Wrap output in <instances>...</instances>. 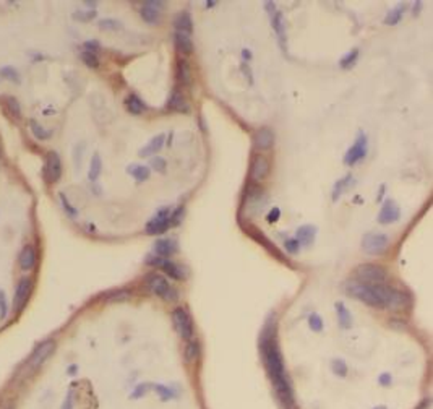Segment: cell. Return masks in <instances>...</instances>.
Returning a JSON list of instances; mask_svg holds the SVG:
<instances>
[{"label":"cell","mask_w":433,"mask_h":409,"mask_svg":"<svg viewBox=\"0 0 433 409\" xmlns=\"http://www.w3.org/2000/svg\"><path fill=\"white\" fill-rule=\"evenodd\" d=\"M0 409H13V406H12V403H4L2 406H0Z\"/></svg>","instance_id":"c3c4849f"},{"label":"cell","mask_w":433,"mask_h":409,"mask_svg":"<svg viewBox=\"0 0 433 409\" xmlns=\"http://www.w3.org/2000/svg\"><path fill=\"white\" fill-rule=\"evenodd\" d=\"M357 57H359V49H352L350 52H347L339 61V67L341 68H350L354 64L357 62Z\"/></svg>","instance_id":"836d02e7"},{"label":"cell","mask_w":433,"mask_h":409,"mask_svg":"<svg viewBox=\"0 0 433 409\" xmlns=\"http://www.w3.org/2000/svg\"><path fill=\"white\" fill-rule=\"evenodd\" d=\"M242 57H243V61H252V52L249 51V49H243Z\"/></svg>","instance_id":"7dc6e473"},{"label":"cell","mask_w":433,"mask_h":409,"mask_svg":"<svg viewBox=\"0 0 433 409\" xmlns=\"http://www.w3.org/2000/svg\"><path fill=\"white\" fill-rule=\"evenodd\" d=\"M4 103H5V106H7V109H8V112L12 114L15 119L22 117V106H19V103H18L16 98H13V96H5V98H4Z\"/></svg>","instance_id":"f546056e"},{"label":"cell","mask_w":433,"mask_h":409,"mask_svg":"<svg viewBox=\"0 0 433 409\" xmlns=\"http://www.w3.org/2000/svg\"><path fill=\"white\" fill-rule=\"evenodd\" d=\"M18 263L23 271H29L36 266V250L33 245H25L22 248L18 257Z\"/></svg>","instance_id":"e0dca14e"},{"label":"cell","mask_w":433,"mask_h":409,"mask_svg":"<svg viewBox=\"0 0 433 409\" xmlns=\"http://www.w3.org/2000/svg\"><path fill=\"white\" fill-rule=\"evenodd\" d=\"M216 2H213V0H210V2H206V7H211V5H214Z\"/></svg>","instance_id":"681fc988"},{"label":"cell","mask_w":433,"mask_h":409,"mask_svg":"<svg viewBox=\"0 0 433 409\" xmlns=\"http://www.w3.org/2000/svg\"><path fill=\"white\" fill-rule=\"evenodd\" d=\"M54 349H55L54 340H46L44 343H41L33 351L31 357H29L28 367L31 368V371H34V368H37L39 365H43L46 362V359L54 353Z\"/></svg>","instance_id":"9c48e42d"},{"label":"cell","mask_w":433,"mask_h":409,"mask_svg":"<svg viewBox=\"0 0 433 409\" xmlns=\"http://www.w3.org/2000/svg\"><path fill=\"white\" fill-rule=\"evenodd\" d=\"M367 149H368V140H367L365 133L360 132L359 138L356 140V143L347 149L346 156H344V163L349 164V166L359 163L360 159H363L367 156Z\"/></svg>","instance_id":"52a82bcc"},{"label":"cell","mask_w":433,"mask_h":409,"mask_svg":"<svg viewBox=\"0 0 433 409\" xmlns=\"http://www.w3.org/2000/svg\"><path fill=\"white\" fill-rule=\"evenodd\" d=\"M338 310H339V318H341L342 326H349L350 318H349V314L346 312V308H344L342 305H339V307H338Z\"/></svg>","instance_id":"60d3db41"},{"label":"cell","mask_w":433,"mask_h":409,"mask_svg":"<svg viewBox=\"0 0 433 409\" xmlns=\"http://www.w3.org/2000/svg\"><path fill=\"white\" fill-rule=\"evenodd\" d=\"M127 172H129L130 176H133L135 181L143 182V181H148V177H150V167H148V166L133 164V166L127 167Z\"/></svg>","instance_id":"484cf974"},{"label":"cell","mask_w":433,"mask_h":409,"mask_svg":"<svg viewBox=\"0 0 433 409\" xmlns=\"http://www.w3.org/2000/svg\"><path fill=\"white\" fill-rule=\"evenodd\" d=\"M81 61H83V64L88 67V68H93V70H96V68H99V59H97V55L96 54H93V52H83L81 54Z\"/></svg>","instance_id":"e575fe53"},{"label":"cell","mask_w":433,"mask_h":409,"mask_svg":"<svg viewBox=\"0 0 433 409\" xmlns=\"http://www.w3.org/2000/svg\"><path fill=\"white\" fill-rule=\"evenodd\" d=\"M171 216H172V211L169 208H162L161 211H157V215L146 224V234L154 236V234L164 232L166 229L171 226Z\"/></svg>","instance_id":"30bf717a"},{"label":"cell","mask_w":433,"mask_h":409,"mask_svg":"<svg viewBox=\"0 0 433 409\" xmlns=\"http://www.w3.org/2000/svg\"><path fill=\"white\" fill-rule=\"evenodd\" d=\"M279 208H273L271 209V213H270V216H268V221L270 223H274V221H278V218H279Z\"/></svg>","instance_id":"ee69618b"},{"label":"cell","mask_w":433,"mask_h":409,"mask_svg":"<svg viewBox=\"0 0 433 409\" xmlns=\"http://www.w3.org/2000/svg\"><path fill=\"white\" fill-rule=\"evenodd\" d=\"M99 26H101V28H104V29H114V31H117V29H120V28H122V23H120V22H117V20L107 18V20H101V22H99Z\"/></svg>","instance_id":"ab89813d"},{"label":"cell","mask_w":433,"mask_h":409,"mask_svg":"<svg viewBox=\"0 0 433 409\" xmlns=\"http://www.w3.org/2000/svg\"><path fill=\"white\" fill-rule=\"evenodd\" d=\"M172 323L175 332L179 333V336H182L183 340H192L193 336V325L189 314H187L183 308H175L172 312Z\"/></svg>","instance_id":"8992f818"},{"label":"cell","mask_w":433,"mask_h":409,"mask_svg":"<svg viewBox=\"0 0 433 409\" xmlns=\"http://www.w3.org/2000/svg\"><path fill=\"white\" fill-rule=\"evenodd\" d=\"M260 347H261L263 362L268 368V374H270L271 380L274 383V388H276L281 403L284 404L286 409H292V392H291V385H289L286 368H284V364H282L281 351L278 347L274 326L268 325L266 328H264V332L261 335Z\"/></svg>","instance_id":"6da1fadb"},{"label":"cell","mask_w":433,"mask_h":409,"mask_svg":"<svg viewBox=\"0 0 433 409\" xmlns=\"http://www.w3.org/2000/svg\"><path fill=\"white\" fill-rule=\"evenodd\" d=\"M242 70L245 72V75H249V82H250V85L253 83V76H252V73H250V68L245 65V64H242Z\"/></svg>","instance_id":"bcb514c9"},{"label":"cell","mask_w":433,"mask_h":409,"mask_svg":"<svg viewBox=\"0 0 433 409\" xmlns=\"http://www.w3.org/2000/svg\"><path fill=\"white\" fill-rule=\"evenodd\" d=\"M310 325L315 328V330H320V328H321V320L317 315H313V317H310Z\"/></svg>","instance_id":"f6af8a7d"},{"label":"cell","mask_w":433,"mask_h":409,"mask_svg":"<svg viewBox=\"0 0 433 409\" xmlns=\"http://www.w3.org/2000/svg\"><path fill=\"white\" fill-rule=\"evenodd\" d=\"M356 276L360 279V283L365 284H385L388 279V273L383 266L380 265H360L356 270Z\"/></svg>","instance_id":"277c9868"},{"label":"cell","mask_w":433,"mask_h":409,"mask_svg":"<svg viewBox=\"0 0 433 409\" xmlns=\"http://www.w3.org/2000/svg\"><path fill=\"white\" fill-rule=\"evenodd\" d=\"M174 26L177 29V33H183V34H192L193 31V25H192V16L187 13V12H182L175 16L174 20Z\"/></svg>","instance_id":"7402d4cb"},{"label":"cell","mask_w":433,"mask_h":409,"mask_svg":"<svg viewBox=\"0 0 433 409\" xmlns=\"http://www.w3.org/2000/svg\"><path fill=\"white\" fill-rule=\"evenodd\" d=\"M177 70V80H179V83L185 85V86H190L192 85V67L190 64L185 61V59H179L175 65Z\"/></svg>","instance_id":"ffe728a7"},{"label":"cell","mask_w":433,"mask_h":409,"mask_svg":"<svg viewBox=\"0 0 433 409\" xmlns=\"http://www.w3.org/2000/svg\"><path fill=\"white\" fill-rule=\"evenodd\" d=\"M398 219H399V206L395 203V200H386L378 215V221L381 224H389L398 221Z\"/></svg>","instance_id":"2e32d148"},{"label":"cell","mask_w":433,"mask_h":409,"mask_svg":"<svg viewBox=\"0 0 433 409\" xmlns=\"http://www.w3.org/2000/svg\"><path fill=\"white\" fill-rule=\"evenodd\" d=\"M352 182V176L350 174H347L346 177H342V179H339V181L334 184V188H333V200L334 202H338V198L346 192V188H347V185Z\"/></svg>","instance_id":"f1b7e54d"},{"label":"cell","mask_w":433,"mask_h":409,"mask_svg":"<svg viewBox=\"0 0 433 409\" xmlns=\"http://www.w3.org/2000/svg\"><path fill=\"white\" fill-rule=\"evenodd\" d=\"M102 171V161H101V156L99 154H93L91 158V164H90V172H88V177H90L91 182H96L97 177L101 176Z\"/></svg>","instance_id":"4316f807"},{"label":"cell","mask_w":433,"mask_h":409,"mask_svg":"<svg viewBox=\"0 0 433 409\" xmlns=\"http://www.w3.org/2000/svg\"><path fill=\"white\" fill-rule=\"evenodd\" d=\"M148 263H150L151 266H159L161 270L169 276L172 279H177V281H180V279L185 278V273H183V268L179 266L177 263L171 262V260H167V258H161V257H157V255H151V257H148Z\"/></svg>","instance_id":"5b68a950"},{"label":"cell","mask_w":433,"mask_h":409,"mask_svg":"<svg viewBox=\"0 0 433 409\" xmlns=\"http://www.w3.org/2000/svg\"><path fill=\"white\" fill-rule=\"evenodd\" d=\"M268 172H270L268 159L261 154H255L252 159V166H250V179L253 182L261 181V179L268 176Z\"/></svg>","instance_id":"4fadbf2b"},{"label":"cell","mask_w":433,"mask_h":409,"mask_svg":"<svg viewBox=\"0 0 433 409\" xmlns=\"http://www.w3.org/2000/svg\"><path fill=\"white\" fill-rule=\"evenodd\" d=\"M0 75H2L5 80H8V82H13V83H22V78H19V73L16 72V70L13 67H2L0 68Z\"/></svg>","instance_id":"d6a6232c"},{"label":"cell","mask_w":433,"mask_h":409,"mask_svg":"<svg viewBox=\"0 0 433 409\" xmlns=\"http://www.w3.org/2000/svg\"><path fill=\"white\" fill-rule=\"evenodd\" d=\"M125 107H127V111H129L130 114H135V115L145 112V109H146L145 103L136 94H129V96H127Z\"/></svg>","instance_id":"d4e9b609"},{"label":"cell","mask_w":433,"mask_h":409,"mask_svg":"<svg viewBox=\"0 0 433 409\" xmlns=\"http://www.w3.org/2000/svg\"><path fill=\"white\" fill-rule=\"evenodd\" d=\"M388 244H389V239H388L386 234L375 232V234H367L365 237H363L362 247H363V250H365L367 254L378 255V254L386 250Z\"/></svg>","instance_id":"ba28073f"},{"label":"cell","mask_w":433,"mask_h":409,"mask_svg":"<svg viewBox=\"0 0 433 409\" xmlns=\"http://www.w3.org/2000/svg\"><path fill=\"white\" fill-rule=\"evenodd\" d=\"M33 291V279L31 278H22L16 284L15 289V297H13V305L16 307V310H22V308L26 305V301L29 294Z\"/></svg>","instance_id":"7c38bea8"},{"label":"cell","mask_w":433,"mask_h":409,"mask_svg":"<svg viewBox=\"0 0 433 409\" xmlns=\"http://www.w3.org/2000/svg\"><path fill=\"white\" fill-rule=\"evenodd\" d=\"M58 198H60V203H62V208L65 209V213H67L68 216L75 218V216L78 215L76 208H75V206H72V203L68 202V198H67V197H65L64 193H58Z\"/></svg>","instance_id":"8d00e7d4"},{"label":"cell","mask_w":433,"mask_h":409,"mask_svg":"<svg viewBox=\"0 0 433 409\" xmlns=\"http://www.w3.org/2000/svg\"><path fill=\"white\" fill-rule=\"evenodd\" d=\"M315 232H317V229H315L313 226H302L299 231H297V241H299V244L308 245V244L313 241Z\"/></svg>","instance_id":"83f0119b"},{"label":"cell","mask_w":433,"mask_h":409,"mask_svg":"<svg viewBox=\"0 0 433 409\" xmlns=\"http://www.w3.org/2000/svg\"><path fill=\"white\" fill-rule=\"evenodd\" d=\"M150 166H151V167L154 169L156 172H164V171H166V166H167V163H166V159H164V158H161V156H156V158H153V159H151Z\"/></svg>","instance_id":"f35d334b"},{"label":"cell","mask_w":433,"mask_h":409,"mask_svg":"<svg viewBox=\"0 0 433 409\" xmlns=\"http://www.w3.org/2000/svg\"><path fill=\"white\" fill-rule=\"evenodd\" d=\"M85 49H86V52L96 54L97 51H99V43H97V41H86L85 43Z\"/></svg>","instance_id":"7bdbcfd3"},{"label":"cell","mask_w":433,"mask_h":409,"mask_svg":"<svg viewBox=\"0 0 433 409\" xmlns=\"http://www.w3.org/2000/svg\"><path fill=\"white\" fill-rule=\"evenodd\" d=\"M44 176L49 184H55L62 177V161L57 153L51 151L46 156V166H44Z\"/></svg>","instance_id":"8fae6325"},{"label":"cell","mask_w":433,"mask_h":409,"mask_svg":"<svg viewBox=\"0 0 433 409\" xmlns=\"http://www.w3.org/2000/svg\"><path fill=\"white\" fill-rule=\"evenodd\" d=\"M347 294L359 299L372 307L399 310L409 305V296L402 291L385 284H365L360 281H349L346 284Z\"/></svg>","instance_id":"7a4b0ae2"},{"label":"cell","mask_w":433,"mask_h":409,"mask_svg":"<svg viewBox=\"0 0 433 409\" xmlns=\"http://www.w3.org/2000/svg\"><path fill=\"white\" fill-rule=\"evenodd\" d=\"M299 247H300V244H299V241L297 239H289V241H286V248L287 250L291 252V254H295L299 250Z\"/></svg>","instance_id":"b9f144b4"},{"label":"cell","mask_w":433,"mask_h":409,"mask_svg":"<svg viewBox=\"0 0 433 409\" xmlns=\"http://www.w3.org/2000/svg\"><path fill=\"white\" fill-rule=\"evenodd\" d=\"M29 128H31V132L36 138L39 140H49L52 137V132L51 130H47V128H44L43 125H39L36 121H31L29 122Z\"/></svg>","instance_id":"1f68e13d"},{"label":"cell","mask_w":433,"mask_h":409,"mask_svg":"<svg viewBox=\"0 0 433 409\" xmlns=\"http://www.w3.org/2000/svg\"><path fill=\"white\" fill-rule=\"evenodd\" d=\"M146 287L150 289V293H153L154 296L161 297L162 301L167 302H174L177 299V293L175 289L169 284V281L161 276V275H156V273H150L146 276Z\"/></svg>","instance_id":"3957f363"},{"label":"cell","mask_w":433,"mask_h":409,"mask_svg":"<svg viewBox=\"0 0 433 409\" xmlns=\"http://www.w3.org/2000/svg\"><path fill=\"white\" fill-rule=\"evenodd\" d=\"M177 242L174 241V239H159V241H156V244H154V255H157V257H161V258H164V257H171V255H174L175 252H177Z\"/></svg>","instance_id":"ac0fdd59"},{"label":"cell","mask_w":433,"mask_h":409,"mask_svg":"<svg viewBox=\"0 0 433 409\" xmlns=\"http://www.w3.org/2000/svg\"><path fill=\"white\" fill-rule=\"evenodd\" d=\"M404 10H406V5H404V4L398 5L396 8H393L391 12L386 15L385 23H386V25H398L401 20H402V13H404Z\"/></svg>","instance_id":"4dcf8cb0"},{"label":"cell","mask_w":433,"mask_h":409,"mask_svg":"<svg viewBox=\"0 0 433 409\" xmlns=\"http://www.w3.org/2000/svg\"><path fill=\"white\" fill-rule=\"evenodd\" d=\"M161 5H164L162 2H154V0H148V2L143 4L141 7V16L146 23L154 25L159 22L161 18Z\"/></svg>","instance_id":"5bb4252c"},{"label":"cell","mask_w":433,"mask_h":409,"mask_svg":"<svg viewBox=\"0 0 433 409\" xmlns=\"http://www.w3.org/2000/svg\"><path fill=\"white\" fill-rule=\"evenodd\" d=\"M174 43L177 46V49L182 52V54H192L193 52V43L189 34H183V33H175L174 34Z\"/></svg>","instance_id":"cb8c5ba5"},{"label":"cell","mask_w":433,"mask_h":409,"mask_svg":"<svg viewBox=\"0 0 433 409\" xmlns=\"http://www.w3.org/2000/svg\"><path fill=\"white\" fill-rule=\"evenodd\" d=\"M253 143L257 149H261V151H268V149L274 145V133L271 128L263 127L255 133L253 137Z\"/></svg>","instance_id":"9a60e30c"},{"label":"cell","mask_w":433,"mask_h":409,"mask_svg":"<svg viewBox=\"0 0 433 409\" xmlns=\"http://www.w3.org/2000/svg\"><path fill=\"white\" fill-rule=\"evenodd\" d=\"M164 140H166V135H164V133H159V135L153 137L150 142H148V143L140 149V151H138V156L146 158V156H151V154L157 153V151H159V149L162 148Z\"/></svg>","instance_id":"d6986e66"},{"label":"cell","mask_w":433,"mask_h":409,"mask_svg":"<svg viewBox=\"0 0 433 409\" xmlns=\"http://www.w3.org/2000/svg\"><path fill=\"white\" fill-rule=\"evenodd\" d=\"M198 354H200V346H198V343L190 341L189 344H187V349H185V357H187V361H189V362L195 361V359L198 357Z\"/></svg>","instance_id":"d590c367"},{"label":"cell","mask_w":433,"mask_h":409,"mask_svg":"<svg viewBox=\"0 0 433 409\" xmlns=\"http://www.w3.org/2000/svg\"><path fill=\"white\" fill-rule=\"evenodd\" d=\"M167 109H171L174 112H187L189 111V103L185 101V98L180 91L174 89L169 98V103H167Z\"/></svg>","instance_id":"44dd1931"},{"label":"cell","mask_w":433,"mask_h":409,"mask_svg":"<svg viewBox=\"0 0 433 409\" xmlns=\"http://www.w3.org/2000/svg\"><path fill=\"white\" fill-rule=\"evenodd\" d=\"M73 18L78 20V22H91L93 18H96V12H94V10H88V12L78 10V12L73 13Z\"/></svg>","instance_id":"74e56055"},{"label":"cell","mask_w":433,"mask_h":409,"mask_svg":"<svg viewBox=\"0 0 433 409\" xmlns=\"http://www.w3.org/2000/svg\"><path fill=\"white\" fill-rule=\"evenodd\" d=\"M271 26H273L274 31H276L281 46L284 47V46H286V36H284L286 29H284V20H282V13L281 12H274V15H271Z\"/></svg>","instance_id":"603a6c76"}]
</instances>
